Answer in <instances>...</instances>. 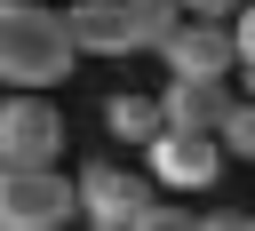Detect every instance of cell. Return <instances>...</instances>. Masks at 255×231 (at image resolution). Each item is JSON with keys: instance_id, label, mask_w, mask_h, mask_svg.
<instances>
[{"instance_id": "cell-1", "label": "cell", "mask_w": 255, "mask_h": 231, "mask_svg": "<svg viewBox=\"0 0 255 231\" xmlns=\"http://www.w3.org/2000/svg\"><path fill=\"white\" fill-rule=\"evenodd\" d=\"M80 48L64 32V8H0V80L8 96H48L56 80H72Z\"/></svg>"}, {"instance_id": "cell-2", "label": "cell", "mask_w": 255, "mask_h": 231, "mask_svg": "<svg viewBox=\"0 0 255 231\" xmlns=\"http://www.w3.org/2000/svg\"><path fill=\"white\" fill-rule=\"evenodd\" d=\"M80 191L64 167H0V231H64Z\"/></svg>"}, {"instance_id": "cell-3", "label": "cell", "mask_w": 255, "mask_h": 231, "mask_svg": "<svg viewBox=\"0 0 255 231\" xmlns=\"http://www.w3.org/2000/svg\"><path fill=\"white\" fill-rule=\"evenodd\" d=\"M72 191H80V223L88 231H135V215L159 199V183L135 175V167H120V159H88L72 175Z\"/></svg>"}, {"instance_id": "cell-4", "label": "cell", "mask_w": 255, "mask_h": 231, "mask_svg": "<svg viewBox=\"0 0 255 231\" xmlns=\"http://www.w3.org/2000/svg\"><path fill=\"white\" fill-rule=\"evenodd\" d=\"M0 167H64V112L48 96H0Z\"/></svg>"}, {"instance_id": "cell-5", "label": "cell", "mask_w": 255, "mask_h": 231, "mask_svg": "<svg viewBox=\"0 0 255 231\" xmlns=\"http://www.w3.org/2000/svg\"><path fill=\"white\" fill-rule=\"evenodd\" d=\"M143 175H151L167 199H191V191H207V183L223 175V143H215V135H175V127H159V135L143 143Z\"/></svg>"}, {"instance_id": "cell-6", "label": "cell", "mask_w": 255, "mask_h": 231, "mask_svg": "<svg viewBox=\"0 0 255 231\" xmlns=\"http://www.w3.org/2000/svg\"><path fill=\"white\" fill-rule=\"evenodd\" d=\"M159 64H167V80H231V72H239L231 24H191V16H183V24L167 32Z\"/></svg>"}, {"instance_id": "cell-7", "label": "cell", "mask_w": 255, "mask_h": 231, "mask_svg": "<svg viewBox=\"0 0 255 231\" xmlns=\"http://www.w3.org/2000/svg\"><path fill=\"white\" fill-rule=\"evenodd\" d=\"M231 80H167L159 88V119L175 127V135H223V119H231Z\"/></svg>"}, {"instance_id": "cell-8", "label": "cell", "mask_w": 255, "mask_h": 231, "mask_svg": "<svg viewBox=\"0 0 255 231\" xmlns=\"http://www.w3.org/2000/svg\"><path fill=\"white\" fill-rule=\"evenodd\" d=\"M64 32H72L80 56H143L128 0H72V8H64Z\"/></svg>"}, {"instance_id": "cell-9", "label": "cell", "mask_w": 255, "mask_h": 231, "mask_svg": "<svg viewBox=\"0 0 255 231\" xmlns=\"http://www.w3.org/2000/svg\"><path fill=\"white\" fill-rule=\"evenodd\" d=\"M104 127H112L120 143H151L167 119H159V96H112V104H104Z\"/></svg>"}, {"instance_id": "cell-10", "label": "cell", "mask_w": 255, "mask_h": 231, "mask_svg": "<svg viewBox=\"0 0 255 231\" xmlns=\"http://www.w3.org/2000/svg\"><path fill=\"white\" fill-rule=\"evenodd\" d=\"M128 16H135V40L159 56V48H167V32L183 24V0H128Z\"/></svg>"}, {"instance_id": "cell-11", "label": "cell", "mask_w": 255, "mask_h": 231, "mask_svg": "<svg viewBox=\"0 0 255 231\" xmlns=\"http://www.w3.org/2000/svg\"><path fill=\"white\" fill-rule=\"evenodd\" d=\"M215 143H223V159H255V104H247V96L231 104V119H223Z\"/></svg>"}, {"instance_id": "cell-12", "label": "cell", "mask_w": 255, "mask_h": 231, "mask_svg": "<svg viewBox=\"0 0 255 231\" xmlns=\"http://www.w3.org/2000/svg\"><path fill=\"white\" fill-rule=\"evenodd\" d=\"M191 223H199V215H191V207H175L167 191H159V199H151V207L135 215V231H191Z\"/></svg>"}, {"instance_id": "cell-13", "label": "cell", "mask_w": 255, "mask_h": 231, "mask_svg": "<svg viewBox=\"0 0 255 231\" xmlns=\"http://www.w3.org/2000/svg\"><path fill=\"white\" fill-rule=\"evenodd\" d=\"M231 48H239V72H255V0L231 16Z\"/></svg>"}, {"instance_id": "cell-14", "label": "cell", "mask_w": 255, "mask_h": 231, "mask_svg": "<svg viewBox=\"0 0 255 231\" xmlns=\"http://www.w3.org/2000/svg\"><path fill=\"white\" fill-rule=\"evenodd\" d=\"M191 231H255V215H247V207H207Z\"/></svg>"}, {"instance_id": "cell-15", "label": "cell", "mask_w": 255, "mask_h": 231, "mask_svg": "<svg viewBox=\"0 0 255 231\" xmlns=\"http://www.w3.org/2000/svg\"><path fill=\"white\" fill-rule=\"evenodd\" d=\"M239 8H247V0H183V16H191V24H231Z\"/></svg>"}, {"instance_id": "cell-16", "label": "cell", "mask_w": 255, "mask_h": 231, "mask_svg": "<svg viewBox=\"0 0 255 231\" xmlns=\"http://www.w3.org/2000/svg\"><path fill=\"white\" fill-rule=\"evenodd\" d=\"M0 8H48V0H0Z\"/></svg>"}, {"instance_id": "cell-17", "label": "cell", "mask_w": 255, "mask_h": 231, "mask_svg": "<svg viewBox=\"0 0 255 231\" xmlns=\"http://www.w3.org/2000/svg\"><path fill=\"white\" fill-rule=\"evenodd\" d=\"M247 104H255V72H247Z\"/></svg>"}]
</instances>
